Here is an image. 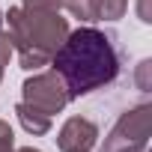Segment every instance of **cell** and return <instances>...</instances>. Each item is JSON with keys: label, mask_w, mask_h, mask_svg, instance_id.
Listing matches in <instances>:
<instances>
[{"label": "cell", "mask_w": 152, "mask_h": 152, "mask_svg": "<svg viewBox=\"0 0 152 152\" xmlns=\"http://www.w3.org/2000/svg\"><path fill=\"white\" fill-rule=\"evenodd\" d=\"M149 128H152V104H134L107 131L102 152H146L149 143Z\"/></svg>", "instance_id": "cell-3"}, {"label": "cell", "mask_w": 152, "mask_h": 152, "mask_svg": "<svg viewBox=\"0 0 152 152\" xmlns=\"http://www.w3.org/2000/svg\"><path fill=\"white\" fill-rule=\"evenodd\" d=\"M15 149V134H12V125L6 119H0V152H12Z\"/></svg>", "instance_id": "cell-11"}, {"label": "cell", "mask_w": 152, "mask_h": 152, "mask_svg": "<svg viewBox=\"0 0 152 152\" xmlns=\"http://www.w3.org/2000/svg\"><path fill=\"white\" fill-rule=\"evenodd\" d=\"M90 152H93V149H90Z\"/></svg>", "instance_id": "cell-14"}, {"label": "cell", "mask_w": 152, "mask_h": 152, "mask_svg": "<svg viewBox=\"0 0 152 152\" xmlns=\"http://www.w3.org/2000/svg\"><path fill=\"white\" fill-rule=\"evenodd\" d=\"M9 57H12V45H9V36H6V27H3V12H0V81L6 75Z\"/></svg>", "instance_id": "cell-8"}, {"label": "cell", "mask_w": 152, "mask_h": 152, "mask_svg": "<svg viewBox=\"0 0 152 152\" xmlns=\"http://www.w3.org/2000/svg\"><path fill=\"white\" fill-rule=\"evenodd\" d=\"M93 21H119L128 12V0H90Z\"/></svg>", "instance_id": "cell-7"}, {"label": "cell", "mask_w": 152, "mask_h": 152, "mask_svg": "<svg viewBox=\"0 0 152 152\" xmlns=\"http://www.w3.org/2000/svg\"><path fill=\"white\" fill-rule=\"evenodd\" d=\"M24 9H39V12H60L63 0H24Z\"/></svg>", "instance_id": "cell-10"}, {"label": "cell", "mask_w": 152, "mask_h": 152, "mask_svg": "<svg viewBox=\"0 0 152 152\" xmlns=\"http://www.w3.org/2000/svg\"><path fill=\"white\" fill-rule=\"evenodd\" d=\"M99 143V125L87 116H69L57 131L60 152H90Z\"/></svg>", "instance_id": "cell-5"}, {"label": "cell", "mask_w": 152, "mask_h": 152, "mask_svg": "<svg viewBox=\"0 0 152 152\" xmlns=\"http://www.w3.org/2000/svg\"><path fill=\"white\" fill-rule=\"evenodd\" d=\"M15 116H18L21 128L27 134H33V137H42V134L51 131V116L42 113V110H36V107H30L27 102H18L15 104Z\"/></svg>", "instance_id": "cell-6"}, {"label": "cell", "mask_w": 152, "mask_h": 152, "mask_svg": "<svg viewBox=\"0 0 152 152\" xmlns=\"http://www.w3.org/2000/svg\"><path fill=\"white\" fill-rule=\"evenodd\" d=\"M149 72H152V60H140V66H137V72H134V81H137V90H140V93H149V90H152Z\"/></svg>", "instance_id": "cell-9"}, {"label": "cell", "mask_w": 152, "mask_h": 152, "mask_svg": "<svg viewBox=\"0 0 152 152\" xmlns=\"http://www.w3.org/2000/svg\"><path fill=\"white\" fill-rule=\"evenodd\" d=\"M12 152H42V149H36V146H21V149H12Z\"/></svg>", "instance_id": "cell-13"}, {"label": "cell", "mask_w": 152, "mask_h": 152, "mask_svg": "<svg viewBox=\"0 0 152 152\" xmlns=\"http://www.w3.org/2000/svg\"><path fill=\"white\" fill-rule=\"evenodd\" d=\"M21 102H27L30 107L54 116V113H63L72 99H69L63 78L51 69V72H36L33 78H27L21 84Z\"/></svg>", "instance_id": "cell-4"}, {"label": "cell", "mask_w": 152, "mask_h": 152, "mask_svg": "<svg viewBox=\"0 0 152 152\" xmlns=\"http://www.w3.org/2000/svg\"><path fill=\"white\" fill-rule=\"evenodd\" d=\"M149 3H152V0H137V18H140L143 24L152 21V6H149Z\"/></svg>", "instance_id": "cell-12"}, {"label": "cell", "mask_w": 152, "mask_h": 152, "mask_svg": "<svg viewBox=\"0 0 152 152\" xmlns=\"http://www.w3.org/2000/svg\"><path fill=\"white\" fill-rule=\"evenodd\" d=\"M3 27L24 72L51 66V57L69 36V21L60 12H39L24 6H9V12H3Z\"/></svg>", "instance_id": "cell-2"}, {"label": "cell", "mask_w": 152, "mask_h": 152, "mask_svg": "<svg viewBox=\"0 0 152 152\" xmlns=\"http://www.w3.org/2000/svg\"><path fill=\"white\" fill-rule=\"evenodd\" d=\"M51 69L63 78L69 99H81L116 81L119 51L110 33L87 24L78 30H69L66 42L51 57Z\"/></svg>", "instance_id": "cell-1"}]
</instances>
